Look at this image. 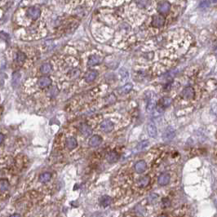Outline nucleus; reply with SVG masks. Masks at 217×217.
<instances>
[{
  "instance_id": "obj_11",
  "label": "nucleus",
  "mask_w": 217,
  "mask_h": 217,
  "mask_svg": "<svg viewBox=\"0 0 217 217\" xmlns=\"http://www.w3.org/2000/svg\"><path fill=\"white\" fill-rule=\"evenodd\" d=\"M119 157H120V155H119V154H118V152H116V151H111V152L107 155L106 160L108 163H114V162H118V159H119Z\"/></svg>"
},
{
  "instance_id": "obj_32",
  "label": "nucleus",
  "mask_w": 217,
  "mask_h": 217,
  "mask_svg": "<svg viewBox=\"0 0 217 217\" xmlns=\"http://www.w3.org/2000/svg\"><path fill=\"white\" fill-rule=\"evenodd\" d=\"M9 217H21V215L20 214H13V215H10Z\"/></svg>"
},
{
  "instance_id": "obj_13",
  "label": "nucleus",
  "mask_w": 217,
  "mask_h": 217,
  "mask_svg": "<svg viewBox=\"0 0 217 217\" xmlns=\"http://www.w3.org/2000/svg\"><path fill=\"white\" fill-rule=\"evenodd\" d=\"M146 167H147V164H146L145 161H144V160L139 161L135 165V170L139 174L143 173L144 171L146 170Z\"/></svg>"
},
{
  "instance_id": "obj_23",
  "label": "nucleus",
  "mask_w": 217,
  "mask_h": 217,
  "mask_svg": "<svg viewBox=\"0 0 217 217\" xmlns=\"http://www.w3.org/2000/svg\"><path fill=\"white\" fill-rule=\"evenodd\" d=\"M51 69H52V67L50 64H43L40 68V71L43 74H48L51 71Z\"/></svg>"
},
{
  "instance_id": "obj_16",
  "label": "nucleus",
  "mask_w": 217,
  "mask_h": 217,
  "mask_svg": "<svg viewBox=\"0 0 217 217\" xmlns=\"http://www.w3.org/2000/svg\"><path fill=\"white\" fill-rule=\"evenodd\" d=\"M156 105H157V104H156V100H155L154 97H149L147 107H146V109H147V111H148L149 113H152L153 111L154 110Z\"/></svg>"
},
{
  "instance_id": "obj_9",
  "label": "nucleus",
  "mask_w": 217,
  "mask_h": 217,
  "mask_svg": "<svg viewBox=\"0 0 217 217\" xmlns=\"http://www.w3.org/2000/svg\"><path fill=\"white\" fill-rule=\"evenodd\" d=\"M170 180H171V176H170V175L168 173H162L158 177V183L161 186H165V185H168Z\"/></svg>"
},
{
  "instance_id": "obj_6",
  "label": "nucleus",
  "mask_w": 217,
  "mask_h": 217,
  "mask_svg": "<svg viewBox=\"0 0 217 217\" xmlns=\"http://www.w3.org/2000/svg\"><path fill=\"white\" fill-rule=\"evenodd\" d=\"M195 96V92L194 89L191 87H187L185 88L182 92V96L185 100H191L193 99Z\"/></svg>"
},
{
  "instance_id": "obj_25",
  "label": "nucleus",
  "mask_w": 217,
  "mask_h": 217,
  "mask_svg": "<svg viewBox=\"0 0 217 217\" xmlns=\"http://www.w3.org/2000/svg\"><path fill=\"white\" fill-rule=\"evenodd\" d=\"M132 88H133V86H132V83H127V84H126V85L122 87V89L120 90V92L122 94H127V93H128L130 91L132 90Z\"/></svg>"
},
{
  "instance_id": "obj_14",
  "label": "nucleus",
  "mask_w": 217,
  "mask_h": 217,
  "mask_svg": "<svg viewBox=\"0 0 217 217\" xmlns=\"http://www.w3.org/2000/svg\"><path fill=\"white\" fill-rule=\"evenodd\" d=\"M113 202V199L112 198H110L108 195H103L99 199V203L101 207H106L110 205Z\"/></svg>"
},
{
  "instance_id": "obj_10",
  "label": "nucleus",
  "mask_w": 217,
  "mask_h": 217,
  "mask_svg": "<svg viewBox=\"0 0 217 217\" xmlns=\"http://www.w3.org/2000/svg\"><path fill=\"white\" fill-rule=\"evenodd\" d=\"M147 132H148V134L150 137L152 138H155L158 135V131H157V127L155 126V124L154 122H149L147 125Z\"/></svg>"
},
{
  "instance_id": "obj_7",
  "label": "nucleus",
  "mask_w": 217,
  "mask_h": 217,
  "mask_svg": "<svg viewBox=\"0 0 217 217\" xmlns=\"http://www.w3.org/2000/svg\"><path fill=\"white\" fill-rule=\"evenodd\" d=\"M79 131L81 132V134H83L84 136H90L92 134V127L88 125L87 123H83L79 126Z\"/></svg>"
},
{
  "instance_id": "obj_3",
  "label": "nucleus",
  "mask_w": 217,
  "mask_h": 217,
  "mask_svg": "<svg viewBox=\"0 0 217 217\" xmlns=\"http://www.w3.org/2000/svg\"><path fill=\"white\" fill-rule=\"evenodd\" d=\"M41 14V10L37 7H30L27 11V16L31 19L36 20L40 16Z\"/></svg>"
},
{
  "instance_id": "obj_21",
  "label": "nucleus",
  "mask_w": 217,
  "mask_h": 217,
  "mask_svg": "<svg viewBox=\"0 0 217 217\" xmlns=\"http://www.w3.org/2000/svg\"><path fill=\"white\" fill-rule=\"evenodd\" d=\"M51 174L49 172H44L42 173L39 177V180L41 183H47L48 182L49 180H51Z\"/></svg>"
},
{
  "instance_id": "obj_31",
  "label": "nucleus",
  "mask_w": 217,
  "mask_h": 217,
  "mask_svg": "<svg viewBox=\"0 0 217 217\" xmlns=\"http://www.w3.org/2000/svg\"><path fill=\"white\" fill-rule=\"evenodd\" d=\"M4 139H5L4 135L2 134V133H0V144H2V142H3V141H4Z\"/></svg>"
},
{
  "instance_id": "obj_33",
  "label": "nucleus",
  "mask_w": 217,
  "mask_h": 217,
  "mask_svg": "<svg viewBox=\"0 0 217 217\" xmlns=\"http://www.w3.org/2000/svg\"><path fill=\"white\" fill-rule=\"evenodd\" d=\"M157 217H167V215L166 214H160V215H158Z\"/></svg>"
},
{
  "instance_id": "obj_2",
  "label": "nucleus",
  "mask_w": 217,
  "mask_h": 217,
  "mask_svg": "<svg viewBox=\"0 0 217 217\" xmlns=\"http://www.w3.org/2000/svg\"><path fill=\"white\" fill-rule=\"evenodd\" d=\"M165 23V18L164 16H162L161 14L158 15H155L153 16V21H152V26H154L156 28L162 27Z\"/></svg>"
},
{
  "instance_id": "obj_34",
  "label": "nucleus",
  "mask_w": 217,
  "mask_h": 217,
  "mask_svg": "<svg viewBox=\"0 0 217 217\" xmlns=\"http://www.w3.org/2000/svg\"><path fill=\"white\" fill-rule=\"evenodd\" d=\"M212 1V2H216V0H211Z\"/></svg>"
},
{
  "instance_id": "obj_18",
  "label": "nucleus",
  "mask_w": 217,
  "mask_h": 217,
  "mask_svg": "<svg viewBox=\"0 0 217 217\" xmlns=\"http://www.w3.org/2000/svg\"><path fill=\"white\" fill-rule=\"evenodd\" d=\"M98 75V73L96 70H90L88 71L87 74H85V80L88 83H90V82L94 81L96 79V78Z\"/></svg>"
},
{
  "instance_id": "obj_12",
  "label": "nucleus",
  "mask_w": 217,
  "mask_h": 217,
  "mask_svg": "<svg viewBox=\"0 0 217 217\" xmlns=\"http://www.w3.org/2000/svg\"><path fill=\"white\" fill-rule=\"evenodd\" d=\"M65 145H66V148L69 150H73L74 149L76 148L77 145H78V141L74 137H68L66 139V141H65Z\"/></svg>"
},
{
  "instance_id": "obj_15",
  "label": "nucleus",
  "mask_w": 217,
  "mask_h": 217,
  "mask_svg": "<svg viewBox=\"0 0 217 217\" xmlns=\"http://www.w3.org/2000/svg\"><path fill=\"white\" fill-rule=\"evenodd\" d=\"M51 84V79L48 77H42L38 81V85L41 88H47Z\"/></svg>"
},
{
  "instance_id": "obj_22",
  "label": "nucleus",
  "mask_w": 217,
  "mask_h": 217,
  "mask_svg": "<svg viewBox=\"0 0 217 217\" xmlns=\"http://www.w3.org/2000/svg\"><path fill=\"white\" fill-rule=\"evenodd\" d=\"M149 141H141V143H139L136 146V150L137 151H142V150L145 149L149 146Z\"/></svg>"
},
{
  "instance_id": "obj_19",
  "label": "nucleus",
  "mask_w": 217,
  "mask_h": 217,
  "mask_svg": "<svg viewBox=\"0 0 217 217\" xmlns=\"http://www.w3.org/2000/svg\"><path fill=\"white\" fill-rule=\"evenodd\" d=\"M9 181L7 179H0V192H4L9 189Z\"/></svg>"
},
{
  "instance_id": "obj_17",
  "label": "nucleus",
  "mask_w": 217,
  "mask_h": 217,
  "mask_svg": "<svg viewBox=\"0 0 217 217\" xmlns=\"http://www.w3.org/2000/svg\"><path fill=\"white\" fill-rule=\"evenodd\" d=\"M150 183V177L149 176H143V177L140 178L137 180V185L141 188H145L146 186H148Z\"/></svg>"
},
{
  "instance_id": "obj_8",
  "label": "nucleus",
  "mask_w": 217,
  "mask_h": 217,
  "mask_svg": "<svg viewBox=\"0 0 217 217\" xmlns=\"http://www.w3.org/2000/svg\"><path fill=\"white\" fill-rule=\"evenodd\" d=\"M102 143V137L100 136H99V135H95V136H93L91 137V139L89 140V145L91 146V147H93V148H95V147H98V146L100 145V144Z\"/></svg>"
},
{
  "instance_id": "obj_27",
  "label": "nucleus",
  "mask_w": 217,
  "mask_h": 217,
  "mask_svg": "<svg viewBox=\"0 0 217 217\" xmlns=\"http://www.w3.org/2000/svg\"><path fill=\"white\" fill-rule=\"evenodd\" d=\"M149 0H136V4L141 8L145 7L149 4Z\"/></svg>"
},
{
  "instance_id": "obj_24",
  "label": "nucleus",
  "mask_w": 217,
  "mask_h": 217,
  "mask_svg": "<svg viewBox=\"0 0 217 217\" xmlns=\"http://www.w3.org/2000/svg\"><path fill=\"white\" fill-rule=\"evenodd\" d=\"M25 60H26V55L23 52H18V53L16 54V60L18 64H20V65L23 64Z\"/></svg>"
},
{
  "instance_id": "obj_29",
  "label": "nucleus",
  "mask_w": 217,
  "mask_h": 217,
  "mask_svg": "<svg viewBox=\"0 0 217 217\" xmlns=\"http://www.w3.org/2000/svg\"><path fill=\"white\" fill-rule=\"evenodd\" d=\"M49 93H50L49 95L51 96H52V97L55 96H56V94H57V93H58L57 88H55V87H54V88H51V90L49 91Z\"/></svg>"
},
{
  "instance_id": "obj_4",
  "label": "nucleus",
  "mask_w": 217,
  "mask_h": 217,
  "mask_svg": "<svg viewBox=\"0 0 217 217\" xmlns=\"http://www.w3.org/2000/svg\"><path fill=\"white\" fill-rule=\"evenodd\" d=\"M175 136H176L175 130H174L171 127H169L165 130L162 138H163V140L165 141H171L173 138H175Z\"/></svg>"
},
{
  "instance_id": "obj_30",
  "label": "nucleus",
  "mask_w": 217,
  "mask_h": 217,
  "mask_svg": "<svg viewBox=\"0 0 217 217\" xmlns=\"http://www.w3.org/2000/svg\"><path fill=\"white\" fill-rule=\"evenodd\" d=\"M209 4H210V3H209V1H208V0H207V1H204V2H202L201 4H200V7H208V6H209Z\"/></svg>"
},
{
  "instance_id": "obj_28",
  "label": "nucleus",
  "mask_w": 217,
  "mask_h": 217,
  "mask_svg": "<svg viewBox=\"0 0 217 217\" xmlns=\"http://www.w3.org/2000/svg\"><path fill=\"white\" fill-rule=\"evenodd\" d=\"M162 203L164 207H169L170 204H171V202H170V200H169L168 199L165 198V199H162Z\"/></svg>"
},
{
  "instance_id": "obj_1",
  "label": "nucleus",
  "mask_w": 217,
  "mask_h": 217,
  "mask_svg": "<svg viewBox=\"0 0 217 217\" xmlns=\"http://www.w3.org/2000/svg\"><path fill=\"white\" fill-rule=\"evenodd\" d=\"M113 128H114V123L112 121L108 120V119L104 120L100 124V129L105 133L111 132L113 130Z\"/></svg>"
},
{
  "instance_id": "obj_5",
  "label": "nucleus",
  "mask_w": 217,
  "mask_h": 217,
  "mask_svg": "<svg viewBox=\"0 0 217 217\" xmlns=\"http://www.w3.org/2000/svg\"><path fill=\"white\" fill-rule=\"evenodd\" d=\"M171 9V4L166 1L161 2L158 6V12L161 14H165L170 11Z\"/></svg>"
},
{
  "instance_id": "obj_20",
  "label": "nucleus",
  "mask_w": 217,
  "mask_h": 217,
  "mask_svg": "<svg viewBox=\"0 0 217 217\" xmlns=\"http://www.w3.org/2000/svg\"><path fill=\"white\" fill-rule=\"evenodd\" d=\"M100 58L97 55H92L89 60H88V65H90V66H93V65H98L100 62Z\"/></svg>"
},
{
  "instance_id": "obj_26",
  "label": "nucleus",
  "mask_w": 217,
  "mask_h": 217,
  "mask_svg": "<svg viewBox=\"0 0 217 217\" xmlns=\"http://www.w3.org/2000/svg\"><path fill=\"white\" fill-rule=\"evenodd\" d=\"M158 198H159V197H158V194H151L148 198V203L149 204L155 203L158 201Z\"/></svg>"
}]
</instances>
